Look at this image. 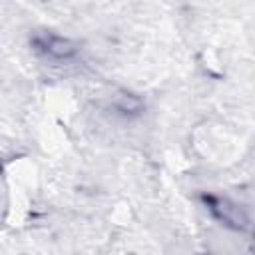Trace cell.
Wrapping results in <instances>:
<instances>
[{
	"instance_id": "cell-2",
	"label": "cell",
	"mask_w": 255,
	"mask_h": 255,
	"mask_svg": "<svg viewBox=\"0 0 255 255\" xmlns=\"http://www.w3.org/2000/svg\"><path fill=\"white\" fill-rule=\"evenodd\" d=\"M36 44H38V48H40L44 54H48V56H52V58H56V60H70V58H74V56L78 54L76 44H74L70 38L58 36V34L42 36V38H38Z\"/></svg>"
},
{
	"instance_id": "cell-3",
	"label": "cell",
	"mask_w": 255,
	"mask_h": 255,
	"mask_svg": "<svg viewBox=\"0 0 255 255\" xmlns=\"http://www.w3.org/2000/svg\"><path fill=\"white\" fill-rule=\"evenodd\" d=\"M116 108L126 112V114H137L141 110V100L133 94H122L116 100Z\"/></svg>"
},
{
	"instance_id": "cell-1",
	"label": "cell",
	"mask_w": 255,
	"mask_h": 255,
	"mask_svg": "<svg viewBox=\"0 0 255 255\" xmlns=\"http://www.w3.org/2000/svg\"><path fill=\"white\" fill-rule=\"evenodd\" d=\"M203 199H205L209 211H211L219 221H223L225 225H229V227H233V229H239V231H245V229L249 227L247 215H245L235 203H231V201H227V199H221V197H213V195H205Z\"/></svg>"
}]
</instances>
